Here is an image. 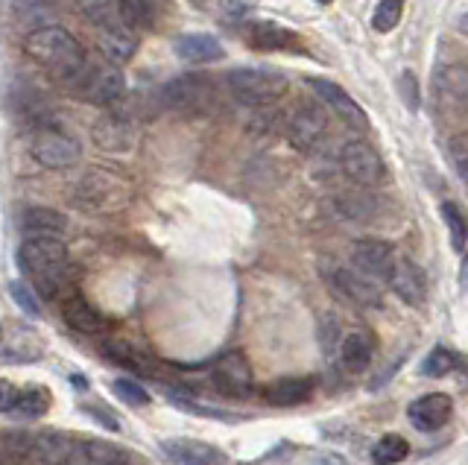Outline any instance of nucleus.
Instances as JSON below:
<instances>
[{"instance_id": "4be33fe9", "label": "nucleus", "mask_w": 468, "mask_h": 465, "mask_svg": "<svg viewBox=\"0 0 468 465\" xmlns=\"http://www.w3.org/2000/svg\"><path fill=\"white\" fill-rule=\"evenodd\" d=\"M126 462H129L126 450L114 448L112 442H100V439L73 442L70 460H68V465H126Z\"/></svg>"}, {"instance_id": "ea45409f", "label": "nucleus", "mask_w": 468, "mask_h": 465, "mask_svg": "<svg viewBox=\"0 0 468 465\" xmlns=\"http://www.w3.org/2000/svg\"><path fill=\"white\" fill-rule=\"evenodd\" d=\"M85 410L91 413V416H100L102 421H106V428H109V430H121V421H117L112 413H106V410H97V407H85Z\"/></svg>"}, {"instance_id": "7ed1b4c3", "label": "nucleus", "mask_w": 468, "mask_h": 465, "mask_svg": "<svg viewBox=\"0 0 468 465\" xmlns=\"http://www.w3.org/2000/svg\"><path fill=\"white\" fill-rule=\"evenodd\" d=\"M231 97L243 106H270L287 91V77L270 68H238L226 77Z\"/></svg>"}, {"instance_id": "5701e85b", "label": "nucleus", "mask_w": 468, "mask_h": 465, "mask_svg": "<svg viewBox=\"0 0 468 465\" xmlns=\"http://www.w3.org/2000/svg\"><path fill=\"white\" fill-rule=\"evenodd\" d=\"M314 392V377H282V381H272L267 389H263V398H267L272 407H299L311 398Z\"/></svg>"}, {"instance_id": "393cba45", "label": "nucleus", "mask_w": 468, "mask_h": 465, "mask_svg": "<svg viewBox=\"0 0 468 465\" xmlns=\"http://www.w3.org/2000/svg\"><path fill=\"white\" fill-rule=\"evenodd\" d=\"M62 316H65V325L77 333H85V337H91V333H100L102 331V316L94 304H88L82 296H68L65 308H62Z\"/></svg>"}, {"instance_id": "4468645a", "label": "nucleus", "mask_w": 468, "mask_h": 465, "mask_svg": "<svg viewBox=\"0 0 468 465\" xmlns=\"http://www.w3.org/2000/svg\"><path fill=\"white\" fill-rule=\"evenodd\" d=\"M243 36L249 41V48H255V50H292V53L304 50L302 36L275 21H249Z\"/></svg>"}, {"instance_id": "f3484780", "label": "nucleus", "mask_w": 468, "mask_h": 465, "mask_svg": "<svg viewBox=\"0 0 468 465\" xmlns=\"http://www.w3.org/2000/svg\"><path fill=\"white\" fill-rule=\"evenodd\" d=\"M97 50L106 56L109 65H126L132 56L138 53V36L126 30V26L117 21L109 26H97Z\"/></svg>"}, {"instance_id": "f704fd0d", "label": "nucleus", "mask_w": 468, "mask_h": 465, "mask_svg": "<svg viewBox=\"0 0 468 465\" xmlns=\"http://www.w3.org/2000/svg\"><path fill=\"white\" fill-rule=\"evenodd\" d=\"M9 290H12V299L18 301L29 316H41L38 296H36V290H33V287L24 284V281H12V284H9Z\"/></svg>"}, {"instance_id": "7c9ffc66", "label": "nucleus", "mask_w": 468, "mask_h": 465, "mask_svg": "<svg viewBox=\"0 0 468 465\" xmlns=\"http://www.w3.org/2000/svg\"><path fill=\"white\" fill-rule=\"evenodd\" d=\"M401 16H404V0H380L372 12V26L378 33H389L399 26Z\"/></svg>"}, {"instance_id": "c756f323", "label": "nucleus", "mask_w": 468, "mask_h": 465, "mask_svg": "<svg viewBox=\"0 0 468 465\" xmlns=\"http://www.w3.org/2000/svg\"><path fill=\"white\" fill-rule=\"evenodd\" d=\"M457 366H460V354L451 352V348H445V345H436L433 352L424 357L421 372L428 375V377H445V375H451Z\"/></svg>"}, {"instance_id": "ddd939ff", "label": "nucleus", "mask_w": 468, "mask_h": 465, "mask_svg": "<svg viewBox=\"0 0 468 465\" xmlns=\"http://www.w3.org/2000/svg\"><path fill=\"white\" fill-rule=\"evenodd\" d=\"M453 416V401L445 392H431V396H421L407 407V418L410 425L421 433H436L442 430Z\"/></svg>"}, {"instance_id": "2f4dec72", "label": "nucleus", "mask_w": 468, "mask_h": 465, "mask_svg": "<svg viewBox=\"0 0 468 465\" xmlns=\"http://www.w3.org/2000/svg\"><path fill=\"white\" fill-rule=\"evenodd\" d=\"M80 6L97 26H109L121 21L117 18V0H80Z\"/></svg>"}, {"instance_id": "2eb2a0df", "label": "nucleus", "mask_w": 468, "mask_h": 465, "mask_svg": "<svg viewBox=\"0 0 468 465\" xmlns=\"http://www.w3.org/2000/svg\"><path fill=\"white\" fill-rule=\"evenodd\" d=\"M325 129H328V114L325 111H322L319 106H302L290 118L287 138L299 153H311L319 143V138L325 135Z\"/></svg>"}, {"instance_id": "c03bdc74", "label": "nucleus", "mask_w": 468, "mask_h": 465, "mask_svg": "<svg viewBox=\"0 0 468 465\" xmlns=\"http://www.w3.org/2000/svg\"><path fill=\"white\" fill-rule=\"evenodd\" d=\"M319 4H322V6H328V4H331V0H319Z\"/></svg>"}, {"instance_id": "72a5a7b5", "label": "nucleus", "mask_w": 468, "mask_h": 465, "mask_svg": "<svg viewBox=\"0 0 468 465\" xmlns=\"http://www.w3.org/2000/svg\"><path fill=\"white\" fill-rule=\"evenodd\" d=\"M112 389H114V396H121V401H126V404H132V407L150 404V396H146V389L138 386L135 381H126V377H123V381H114Z\"/></svg>"}, {"instance_id": "f257e3e1", "label": "nucleus", "mask_w": 468, "mask_h": 465, "mask_svg": "<svg viewBox=\"0 0 468 465\" xmlns=\"http://www.w3.org/2000/svg\"><path fill=\"white\" fill-rule=\"evenodd\" d=\"M24 53L41 65L53 79L70 82L82 74L85 68V50L77 38H73L62 26H38L24 38Z\"/></svg>"}, {"instance_id": "f8f14e48", "label": "nucleus", "mask_w": 468, "mask_h": 465, "mask_svg": "<svg viewBox=\"0 0 468 465\" xmlns=\"http://www.w3.org/2000/svg\"><path fill=\"white\" fill-rule=\"evenodd\" d=\"M387 284L404 304H410V308H421L424 299H428V281H424V272L410 258L392 260Z\"/></svg>"}, {"instance_id": "79ce46f5", "label": "nucleus", "mask_w": 468, "mask_h": 465, "mask_svg": "<svg viewBox=\"0 0 468 465\" xmlns=\"http://www.w3.org/2000/svg\"><path fill=\"white\" fill-rule=\"evenodd\" d=\"M0 465H12V462H9V460H6L4 454H0Z\"/></svg>"}, {"instance_id": "37998d69", "label": "nucleus", "mask_w": 468, "mask_h": 465, "mask_svg": "<svg viewBox=\"0 0 468 465\" xmlns=\"http://www.w3.org/2000/svg\"><path fill=\"white\" fill-rule=\"evenodd\" d=\"M0 343H4V325H0Z\"/></svg>"}, {"instance_id": "cd10ccee", "label": "nucleus", "mask_w": 468, "mask_h": 465, "mask_svg": "<svg viewBox=\"0 0 468 465\" xmlns=\"http://www.w3.org/2000/svg\"><path fill=\"white\" fill-rule=\"evenodd\" d=\"M407 454H410V445H407L404 436L387 433V436H380V439L375 442L372 462L375 465H399L401 460H407Z\"/></svg>"}, {"instance_id": "bb28decb", "label": "nucleus", "mask_w": 468, "mask_h": 465, "mask_svg": "<svg viewBox=\"0 0 468 465\" xmlns=\"http://www.w3.org/2000/svg\"><path fill=\"white\" fill-rule=\"evenodd\" d=\"M117 18L126 26V30H150L155 9L153 0H117Z\"/></svg>"}, {"instance_id": "c9c22d12", "label": "nucleus", "mask_w": 468, "mask_h": 465, "mask_svg": "<svg viewBox=\"0 0 468 465\" xmlns=\"http://www.w3.org/2000/svg\"><path fill=\"white\" fill-rule=\"evenodd\" d=\"M18 398H21V389L9 384V381H0V413H15V407H18Z\"/></svg>"}, {"instance_id": "c85d7f7f", "label": "nucleus", "mask_w": 468, "mask_h": 465, "mask_svg": "<svg viewBox=\"0 0 468 465\" xmlns=\"http://www.w3.org/2000/svg\"><path fill=\"white\" fill-rule=\"evenodd\" d=\"M48 410H50V392L48 389L44 386L21 389L18 407H15V413H18L21 418H41Z\"/></svg>"}, {"instance_id": "aec40b11", "label": "nucleus", "mask_w": 468, "mask_h": 465, "mask_svg": "<svg viewBox=\"0 0 468 465\" xmlns=\"http://www.w3.org/2000/svg\"><path fill=\"white\" fill-rule=\"evenodd\" d=\"M176 56L185 62V65H208V62H219L226 56L223 45L208 36V33H187V36H179L173 45Z\"/></svg>"}, {"instance_id": "412c9836", "label": "nucleus", "mask_w": 468, "mask_h": 465, "mask_svg": "<svg viewBox=\"0 0 468 465\" xmlns=\"http://www.w3.org/2000/svg\"><path fill=\"white\" fill-rule=\"evenodd\" d=\"M94 135V143L100 150L106 153H126L132 143H135V129L126 118L121 114H106V118H100L91 129Z\"/></svg>"}, {"instance_id": "20e7f679", "label": "nucleus", "mask_w": 468, "mask_h": 465, "mask_svg": "<svg viewBox=\"0 0 468 465\" xmlns=\"http://www.w3.org/2000/svg\"><path fill=\"white\" fill-rule=\"evenodd\" d=\"M77 94L91 106H109L114 100H121L126 91V77L121 68L114 65H94L82 68V74L73 79Z\"/></svg>"}, {"instance_id": "58836bf2", "label": "nucleus", "mask_w": 468, "mask_h": 465, "mask_svg": "<svg viewBox=\"0 0 468 465\" xmlns=\"http://www.w3.org/2000/svg\"><path fill=\"white\" fill-rule=\"evenodd\" d=\"M451 153H453V164H457L460 179H465V138L463 135L451 141Z\"/></svg>"}, {"instance_id": "39448f33", "label": "nucleus", "mask_w": 468, "mask_h": 465, "mask_svg": "<svg viewBox=\"0 0 468 465\" xmlns=\"http://www.w3.org/2000/svg\"><path fill=\"white\" fill-rule=\"evenodd\" d=\"M29 153H33V158L41 167H50V170H65L70 164H77L82 155L80 141L53 126L38 129L33 143H29Z\"/></svg>"}, {"instance_id": "6ab92c4d", "label": "nucleus", "mask_w": 468, "mask_h": 465, "mask_svg": "<svg viewBox=\"0 0 468 465\" xmlns=\"http://www.w3.org/2000/svg\"><path fill=\"white\" fill-rule=\"evenodd\" d=\"M165 454L179 465H226V454L202 439H167L161 442Z\"/></svg>"}, {"instance_id": "9b49d317", "label": "nucleus", "mask_w": 468, "mask_h": 465, "mask_svg": "<svg viewBox=\"0 0 468 465\" xmlns=\"http://www.w3.org/2000/svg\"><path fill=\"white\" fill-rule=\"evenodd\" d=\"M214 89L199 74H187L165 85V103L176 111H202L211 103Z\"/></svg>"}, {"instance_id": "e433bc0d", "label": "nucleus", "mask_w": 468, "mask_h": 465, "mask_svg": "<svg viewBox=\"0 0 468 465\" xmlns=\"http://www.w3.org/2000/svg\"><path fill=\"white\" fill-rule=\"evenodd\" d=\"M255 6L258 0H226V16L229 21H243L246 16H252Z\"/></svg>"}, {"instance_id": "1a4fd4ad", "label": "nucleus", "mask_w": 468, "mask_h": 465, "mask_svg": "<svg viewBox=\"0 0 468 465\" xmlns=\"http://www.w3.org/2000/svg\"><path fill=\"white\" fill-rule=\"evenodd\" d=\"M348 258H351V269H357L360 275L372 281H387V275L392 269V260H395V252L387 240H378V238H363V240H355L348 249Z\"/></svg>"}, {"instance_id": "9d476101", "label": "nucleus", "mask_w": 468, "mask_h": 465, "mask_svg": "<svg viewBox=\"0 0 468 465\" xmlns=\"http://www.w3.org/2000/svg\"><path fill=\"white\" fill-rule=\"evenodd\" d=\"M325 279L328 284L340 293L343 299L355 301V304H363V308H378L380 304V284L366 279L357 269L351 267H331L325 269Z\"/></svg>"}, {"instance_id": "b1692460", "label": "nucleus", "mask_w": 468, "mask_h": 465, "mask_svg": "<svg viewBox=\"0 0 468 465\" xmlns=\"http://www.w3.org/2000/svg\"><path fill=\"white\" fill-rule=\"evenodd\" d=\"M21 228L33 238H58L68 228V220H65V214H58L56 208L33 206L24 211Z\"/></svg>"}, {"instance_id": "473e14b6", "label": "nucleus", "mask_w": 468, "mask_h": 465, "mask_svg": "<svg viewBox=\"0 0 468 465\" xmlns=\"http://www.w3.org/2000/svg\"><path fill=\"white\" fill-rule=\"evenodd\" d=\"M442 217H445V226H448V235H451L453 249L465 252V217H463V211L453 206V202H445V206H442Z\"/></svg>"}, {"instance_id": "dca6fc26", "label": "nucleus", "mask_w": 468, "mask_h": 465, "mask_svg": "<svg viewBox=\"0 0 468 465\" xmlns=\"http://www.w3.org/2000/svg\"><path fill=\"white\" fill-rule=\"evenodd\" d=\"M375 348H378V340L372 331L366 328H355L348 331L346 337L340 340V363L348 375H360L372 366L375 360Z\"/></svg>"}, {"instance_id": "a211bd4d", "label": "nucleus", "mask_w": 468, "mask_h": 465, "mask_svg": "<svg viewBox=\"0 0 468 465\" xmlns=\"http://www.w3.org/2000/svg\"><path fill=\"white\" fill-rule=\"evenodd\" d=\"M70 450H73L70 436L56 433V430H44L29 439L27 462L29 465H68Z\"/></svg>"}, {"instance_id": "a19ab883", "label": "nucleus", "mask_w": 468, "mask_h": 465, "mask_svg": "<svg viewBox=\"0 0 468 465\" xmlns=\"http://www.w3.org/2000/svg\"><path fill=\"white\" fill-rule=\"evenodd\" d=\"M316 465H346V460H343L340 454H325Z\"/></svg>"}, {"instance_id": "f03ea898", "label": "nucleus", "mask_w": 468, "mask_h": 465, "mask_svg": "<svg viewBox=\"0 0 468 465\" xmlns=\"http://www.w3.org/2000/svg\"><path fill=\"white\" fill-rule=\"evenodd\" d=\"M18 264L36 281V293L56 299L68 272V246L58 238H27L18 249Z\"/></svg>"}, {"instance_id": "a878e982", "label": "nucleus", "mask_w": 468, "mask_h": 465, "mask_svg": "<svg viewBox=\"0 0 468 465\" xmlns=\"http://www.w3.org/2000/svg\"><path fill=\"white\" fill-rule=\"evenodd\" d=\"M102 352H106V357L112 363H117L121 369H129V372H150V360H146V354L141 352V348H135L129 340L112 337V340L102 343Z\"/></svg>"}, {"instance_id": "0eeeda50", "label": "nucleus", "mask_w": 468, "mask_h": 465, "mask_svg": "<svg viewBox=\"0 0 468 465\" xmlns=\"http://www.w3.org/2000/svg\"><path fill=\"white\" fill-rule=\"evenodd\" d=\"M304 85H307V89H311V91L322 100V103H325L346 126L357 129V132H366V129H369V118H366V111L355 103V97H348V91L340 89L336 82L322 79V77H307Z\"/></svg>"}, {"instance_id": "423d86ee", "label": "nucleus", "mask_w": 468, "mask_h": 465, "mask_svg": "<svg viewBox=\"0 0 468 465\" xmlns=\"http://www.w3.org/2000/svg\"><path fill=\"white\" fill-rule=\"evenodd\" d=\"M340 167L351 182L363 187H372L384 179V158L378 155V150L369 141H360V138L348 141L340 150Z\"/></svg>"}, {"instance_id": "4c0bfd02", "label": "nucleus", "mask_w": 468, "mask_h": 465, "mask_svg": "<svg viewBox=\"0 0 468 465\" xmlns=\"http://www.w3.org/2000/svg\"><path fill=\"white\" fill-rule=\"evenodd\" d=\"M401 94L407 100V106L416 111L419 109V82H416L413 74H410V70H404V77H401Z\"/></svg>"}, {"instance_id": "6e6552de", "label": "nucleus", "mask_w": 468, "mask_h": 465, "mask_svg": "<svg viewBox=\"0 0 468 465\" xmlns=\"http://www.w3.org/2000/svg\"><path fill=\"white\" fill-rule=\"evenodd\" d=\"M211 381L217 386L219 396L226 398H246L252 396V369L240 352H229L223 354L211 369Z\"/></svg>"}]
</instances>
